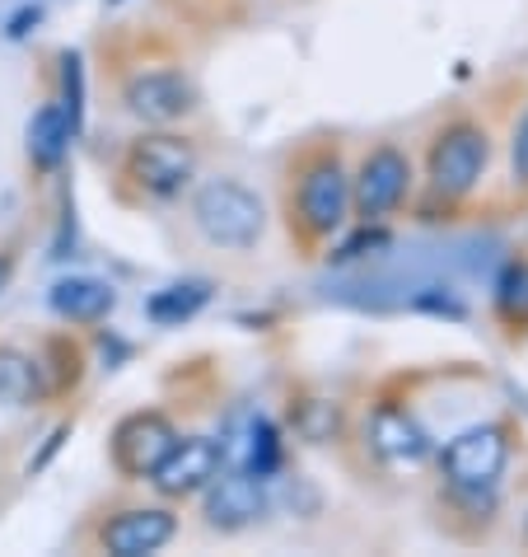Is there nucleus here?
I'll return each mask as SVG.
<instances>
[{
  "instance_id": "3",
  "label": "nucleus",
  "mask_w": 528,
  "mask_h": 557,
  "mask_svg": "<svg viewBox=\"0 0 528 557\" xmlns=\"http://www.w3.org/2000/svg\"><path fill=\"white\" fill-rule=\"evenodd\" d=\"M351 215V174L337 154H314L294 183V221L309 239H332Z\"/></svg>"
},
{
  "instance_id": "20",
  "label": "nucleus",
  "mask_w": 528,
  "mask_h": 557,
  "mask_svg": "<svg viewBox=\"0 0 528 557\" xmlns=\"http://www.w3.org/2000/svg\"><path fill=\"white\" fill-rule=\"evenodd\" d=\"M300 431L309 441H328L337 431V408L332 404H304L300 408Z\"/></svg>"
},
{
  "instance_id": "13",
  "label": "nucleus",
  "mask_w": 528,
  "mask_h": 557,
  "mask_svg": "<svg viewBox=\"0 0 528 557\" xmlns=\"http://www.w3.org/2000/svg\"><path fill=\"white\" fill-rule=\"evenodd\" d=\"M221 455L229 469H248L257 478H276L281 473V431H276L272 417L262 412H243L229 422V431L221 436Z\"/></svg>"
},
{
  "instance_id": "6",
  "label": "nucleus",
  "mask_w": 528,
  "mask_h": 557,
  "mask_svg": "<svg viewBox=\"0 0 528 557\" xmlns=\"http://www.w3.org/2000/svg\"><path fill=\"white\" fill-rule=\"evenodd\" d=\"M412 193V160L398 146H375L351 174V211L365 221L393 215Z\"/></svg>"
},
{
  "instance_id": "16",
  "label": "nucleus",
  "mask_w": 528,
  "mask_h": 557,
  "mask_svg": "<svg viewBox=\"0 0 528 557\" xmlns=\"http://www.w3.org/2000/svg\"><path fill=\"white\" fill-rule=\"evenodd\" d=\"M206 300H211V286L206 282H174V286L154 290V296L146 300V319L150 323H164V329H174V323L197 319L201 309H206Z\"/></svg>"
},
{
  "instance_id": "9",
  "label": "nucleus",
  "mask_w": 528,
  "mask_h": 557,
  "mask_svg": "<svg viewBox=\"0 0 528 557\" xmlns=\"http://www.w3.org/2000/svg\"><path fill=\"white\" fill-rule=\"evenodd\" d=\"M225 469V455H221V441L211 436H178L168 445V455L154 463L150 483L164 502H183V497H197L201 487L211 483L215 473Z\"/></svg>"
},
{
  "instance_id": "2",
  "label": "nucleus",
  "mask_w": 528,
  "mask_h": 557,
  "mask_svg": "<svg viewBox=\"0 0 528 557\" xmlns=\"http://www.w3.org/2000/svg\"><path fill=\"white\" fill-rule=\"evenodd\" d=\"M510 463V431L501 422H481L458 431L440 455V473L458 502H481L491 497Z\"/></svg>"
},
{
  "instance_id": "25",
  "label": "nucleus",
  "mask_w": 528,
  "mask_h": 557,
  "mask_svg": "<svg viewBox=\"0 0 528 557\" xmlns=\"http://www.w3.org/2000/svg\"><path fill=\"white\" fill-rule=\"evenodd\" d=\"M10 272H14V262H10V253H0V290H5V282H10Z\"/></svg>"
},
{
  "instance_id": "7",
  "label": "nucleus",
  "mask_w": 528,
  "mask_h": 557,
  "mask_svg": "<svg viewBox=\"0 0 528 557\" xmlns=\"http://www.w3.org/2000/svg\"><path fill=\"white\" fill-rule=\"evenodd\" d=\"M201 492H206V506H201L206 510V524L221 534L248 530V524H257L272 506V478H257L248 469H229V463Z\"/></svg>"
},
{
  "instance_id": "26",
  "label": "nucleus",
  "mask_w": 528,
  "mask_h": 557,
  "mask_svg": "<svg viewBox=\"0 0 528 557\" xmlns=\"http://www.w3.org/2000/svg\"><path fill=\"white\" fill-rule=\"evenodd\" d=\"M108 5H122V0H108Z\"/></svg>"
},
{
  "instance_id": "15",
  "label": "nucleus",
  "mask_w": 528,
  "mask_h": 557,
  "mask_svg": "<svg viewBox=\"0 0 528 557\" xmlns=\"http://www.w3.org/2000/svg\"><path fill=\"white\" fill-rule=\"evenodd\" d=\"M71 141H75V132H71L66 113H61V103H42L38 113L28 117V160H34V169H42V174L61 169Z\"/></svg>"
},
{
  "instance_id": "24",
  "label": "nucleus",
  "mask_w": 528,
  "mask_h": 557,
  "mask_svg": "<svg viewBox=\"0 0 528 557\" xmlns=\"http://www.w3.org/2000/svg\"><path fill=\"white\" fill-rule=\"evenodd\" d=\"M66 436H71V426H56L52 436H48V445H42V455H38V459H28V473H42V469H48V459L61 450V441H66Z\"/></svg>"
},
{
  "instance_id": "14",
  "label": "nucleus",
  "mask_w": 528,
  "mask_h": 557,
  "mask_svg": "<svg viewBox=\"0 0 528 557\" xmlns=\"http://www.w3.org/2000/svg\"><path fill=\"white\" fill-rule=\"evenodd\" d=\"M52 314L56 319H71V323H99L117 309V290L99 282V276H66V282L52 286Z\"/></svg>"
},
{
  "instance_id": "4",
  "label": "nucleus",
  "mask_w": 528,
  "mask_h": 557,
  "mask_svg": "<svg viewBox=\"0 0 528 557\" xmlns=\"http://www.w3.org/2000/svg\"><path fill=\"white\" fill-rule=\"evenodd\" d=\"M127 178L146 197H178L197 178V146L178 132H146L127 150Z\"/></svg>"
},
{
  "instance_id": "23",
  "label": "nucleus",
  "mask_w": 528,
  "mask_h": 557,
  "mask_svg": "<svg viewBox=\"0 0 528 557\" xmlns=\"http://www.w3.org/2000/svg\"><path fill=\"white\" fill-rule=\"evenodd\" d=\"M38 24H42V10L38 5H24V10H14L10 20H5V38H28Z\"/></svg>"
},
{
  "instance_id": "22",
  "label": "nucleus",
  "mask_w": 528,
  "mask_h": 557,
  "mask_svg": "<svg viewBox=\"0 0 528 557\" xmlns=\"http://www.w3.org/2000/svg\"><path fill=\"white\" fill-rule=\"evenodd\" d=\"M510 169H515V178L528 188V108L515 122V136H510Z\"/></svg>"
},
{
  "instance_id": "18",
  "label": "nucleus",
  "mask_w": 528,
  "mask_h": 557,
  "mask_svg": "<svg viewBox=\"0 0 528 557\" xmlns=\"http://www.w3.org/2000/svg\"><path fill=\"white\" fill-rule=\"evenodd\" d=\"M495 309L505 323H528V258H510L495 276Z\"/></svg>"
},
{
  "instance_id": "1",
  "label": "nucleus",
  "mask_w": 528,
  "mask_h": 557,
  "mask_svg": "<svg viewBox=\"0 0 528 557\" xmlns=\"http://www.w3.org/2000/svg\"><path fill=\"white\" fill-rule=\"evenodd\" d=\"M192 221L215 249H253L267 230V207L239 178H211L192 193Z\"/></svg>"
},
{
  "instance_id": "10",
  "label": "nucleus",
  "mask_w": 528,
  "mask_h": 557,
  "mask_svg": "<svg viewBox=\"0 0 528 557\" xmlns=\"http://www.w3.org/2000/svg\"><path fill=\"white\" fill-rule=\"evenodd\" d=\"M365 445L375 450L379 463H388V469H416V463H426V455H430L426 426L416 422L412 408H402V404H379L375 412H369Z\"/></svg>"
},
{
  "instance_id": "8",
  "label": "nucleus",
  "mask_w": 528,
  "mask_h": 557,
  "mask_svg": "<svg viewBox=\"0 0 528 557\" xmlns=\"http://www.w3.org/2000/svg\"><path fill=\"white\" fill-rule=\"evenodd\" d=\"M178 441V426L168 422L164 412H131V417H122V422L113 426V441H108V455H113V469L122 478H150L154 473V463H160L168 455V445Z\"/></svg>"
},
{
  "instance_id": "12",
  "label": "nucleus",
  "mask_w": 528,
  "mask_h": 557,
  "mask_svg": "<svg viewBox=\"0 0 528 557\" xmlns=\"http://www.w3.org/2000/svg\"><path fill=\"white\" fill-rule=\"evenodd\" d=\"M122 99L141 122H154V127H168V122L188 117L197 108V89L183 71H141L131 75Z\"/></svg>"
},
{
  "instance_id": "11",
  "label": "nucleus",
  "mask_w": 528,
  "mask_h": 557,
  "mask_svg": "<svg viewBox=\"0 0 528 557\" xmlns=\"http://www.w3.org/2000/svg\"><path fill=\"white\" fill-rule=\"evenodd\" d=\"M174 534H178V516L168 506H131L108 516V524L99 530V544L113 557H150L164 544H174Z\"/></svg>"
},
{
  "instance_id": "19",
  "label": "nucleus",
  "mask_w": 528,
  "mask_h": 557,
  "mask_svg": "<svg viewBox=\"0 0 528 557\" xmlns=\"http://www.w3.org/2000/svg\"><path fill=\"white\" fill-rule=\"evenodd\" d=\"M61 113H66L71 132L80 136V127H85V61H80V52L61 57Z\"/></svg>"
},
{
  "instance_id": "17",
  "label": "nucleus",
  "mask_w": 528,
  "mask_h": 557,
  "mask_svg": "<svg viewBox=\"0 0 528 557\" xmlns=\"http://www.w3.org/2000/svg\"><path fill=\"white\" fill-rule=\"evenodd\" d=\"M38 389H42V366L34 361V356H24L14 347H0V404L24 408Z\"/></svg>"
},
{
  "instance_id": "5",
  "label": "nucleus",
  "mask_w": 528,
  "mask_h": 557,
  "mask_svg": "<svg viewBox=\"0 0 528 557\" xmlns=\"http://www.w3.org/2000/svg\"><path fill=\"white\" fill-rule=\"evenodd\" d=\"M487 160H491V141L477 122H449V127L430 141V154H426V174H430V188L458 202L468 197L481 174H487Z\"/></svg>"
},
{
  "instance_id": "21",
  "label": "nucleus",
  "mask_w": 528,
  "mask_h": 557,
  "mask_svg": "<svg viewBox=\"0 0 528 557\" xmlns=\"http://www.w3.org/2000/svg\"><path fill=\"white\" fill-rule=\"evenodd\" d=\"M384 244H388V235L379 230V221H365V230H361V235L341 244V249H337L332 258H337V262H355V258H365V249H384Z\"/></svg>"
}]
</instances>
